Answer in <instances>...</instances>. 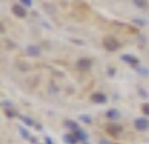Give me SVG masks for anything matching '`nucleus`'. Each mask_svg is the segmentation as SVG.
<instances>
[{
    "mask_svg": "<svg viewBox=\"0 0 149 144\" xmlns=\"http://www.w3.org/2000/svg\"><path fill=\"white\" fill-rule=\"evenodd\" d=\"M12 12H14V14L17 15V17H25V15H27V12H25V8H24V7H20L19 3H15L14 7H12Z\"/></svg>",
    "mask_w": 149,
    "mask_h": 144,
    "instance_id": "1",
    "label": "nucleus"
},
{
    "mask_svg": "<svg viewBox=\"0 0 149 144\" xmlns=\"http://www.w3.org/2000/svg\"><path fill=\"white\" fill-rule=\"evenodd\" d=\"M134 126H136L139 131H146V129H148V126H149V122L146 121V119H136Z\"/></svg>",
    "mask_w": 149,
    "mask_h": 144,
    "instance_id": "2",
    "label": "nucleus"
},
{
    "mask_svg": "<svg viewBox=\"0 0 149 144\" xmlns=\"http://www.w3.org/2000/svg\"><path fill=\"white\" fill-rule=\"evenodd\" d=\"M119 47V44L112 39V37H109V39H106V49L107 50H116V49Z\"/></svg>",
    "mask_w": 149,
    "mask_h": 144,
    "instance_id": "3",
    "label": "nucleus"
},
{
    "mask_svg": "<svg viewBox=\"0 0 149 144\" xmlns=\"http://www.w3.org/2000/svg\"><path fill=\"white\" fill-rule=\"evenodd\" d=\"M77 65H79V69H82V70H87V69H91V61H89V59H82V61L77 62Z\"/></svg>",
    "mask_w": 149,
    "mask_h": 144,
    "instance_id": "4",
    "label": "nucleus"
},
{
    "mask_svg": "<svg viewBox=\"0 0 149 144\" xmlns=\"http://www.w3.org/2000/svg\"><path fill=\"white\" fill-rule=\"evenodd\" d=\"M27 54L29 55H39V54H40V49L35 47V45H29V47H27Z\"/></svg>",
    "mask_w": 149,
    "mask_h": 144,
    "instance_id": "5",
    "label": "nucleus"
},
{
    "mask_svg": "<svg viewBox=\"0 0 149 144\" xmlns=\"http://www.w3.org/2000/svg\"><path fill=\"white\" fill-rule=\"evenodd\" d=\"M92 101H94V102H104L106 97L102 96V94H94V96H92Z\"/></svg>",
    "mask_w": 149,
    "mask_h": 144,
    "instance_id": "6",
    "label": "nucleus"
},
{
    "mask_svg": "<svg viewBox=\"0 0 149 144\" xmlns=\"http://www.w3.org/2000/svg\"><path fill=\"white\" fill-rule=\"evenodd\" d=\"M122 59H124L126 62H129V64H132V65H136V64H137V61H136V59H132V57H127V55H124Z\"/></svg>",
    "mask_w": 149,
    "mask_h": 144,
    "instance_id": "7",
    "label": "nucleus"
},
{
    "mask_svg": "<svg viewBox=\"0 0 149 144\" xmlns=\"http://www.w3.org/2000/svg\"><path fill=\"white\" fill-rule=\"evenodd\" d=\"M65 143H69V144H74L75 143V139L72 136H70V134H67V136H65Z\"/></svg>",
    "mask_w": 149,
    "mask_h": 144,
    "instance_id": "8",
    "label": "nucleus"
},
{
    "mask_svg": "<svg viewBox=\"0 0 149 144\" xmlns=\"http://www.w3.org/2000/svg\"><path fill=\"white\" fill-rule=\"evenodd\" d=\"M134 2L139 5V7H146V5H148V3H146V0H134Z\"/></svg>",
    "mask_w": 149,
    "mask_h": 144,
    "instance_id": "9",
    "label": "nucleus"
},
{
    "mask_svg": "<svg viewBox=\"0 0 149 144\" xmlns=\"http://www.w3.org/2000/svg\"><path fill=\"white\" fill-rule=\"evenodd\" d=\"M109 131H111V132H112V134H116V132H117V131H121V129H119V127H117V126H109Z\"/></svg>",
    "mask_w": 149,
    "mask_h": 144,
    "instance_id": "10",
    "label": "nucleus"
},
{
    "mask_svg": "<svg viewBox=\"0 0 149 144\" xmlns=\"http://www.w3.org/2000/svg\"><path fill=\"white\" fill-rule=\"evenodd\" d=\"M22 3H24V5H27V7H30V5H32V0H20Z\"/></svg>",
    "mask_w": 149,
    "mask_h": 144,
    "instance_id": "11",
    "label": "nucleus"
},
{
    "mask_svg": "<svg viewBox=\"0 0 149 144\" xmlns=\"http://www.w3.org/2000/svg\"><path fill=\"white\" fill-rule=\"evenodd\" d=\"M77 137H82V139H84V137H86V132H82V131H79V132H77Z\"/></svg>",
    "mask_w": 149,
    "mask_h": 144,
    "instance_id": "12",
    "label": "nucleus"
},
{
    "mask_svg": "<svg viewBox=\"0 0 149 144\" xmlns=\"http://www.w3.org/2000/svg\"><path fill=\"white\" fill-rule=\"evenodd\" d=\"M144 111H146V112L149 114V106H144Z\"/></svg>",
    "mask_w": 149,
    "mask_h": 144,
    "instance_id": "13",
    "label": "nucleus"
}]
</instances>
